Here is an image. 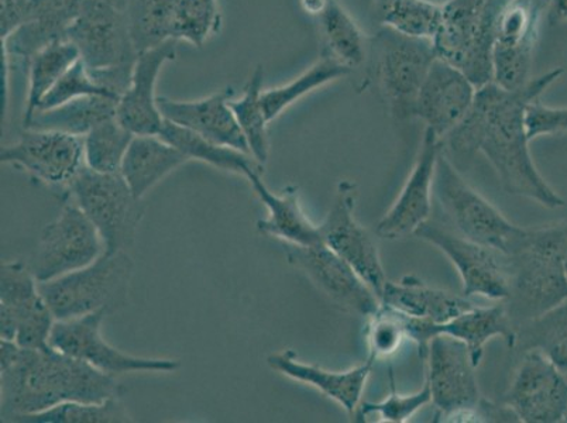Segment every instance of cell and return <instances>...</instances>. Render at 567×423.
<instances>
[{"label":"cell","mask_w":567,"mask_h":423,"mask_svg":"<svg viewBox=\"0 0 567 423\" xmlns=\"http://www.w3.org/2000/svg\"><path fill=\"white\" fill-rule=\"evenodd\" d=\"M564 74L565 70L558 66L515 91L503 90L493 82L478 87L471 112L443 142L457 154L483 153L508 194L524 196L548 209L561 208L565 199L546 183L530 154L527 112Z\"/></svg>","instance_id":"cell-1"},{"label":"cell","mask_w":567,"mask_h":423,"mask_svg":"<svg viewBox=\"0 0 567 423\" xmlns=\"http://www.w3.org/2000/svg\"><path fill=\"white\" fill-rule=\"evenodd\" d=\"M115 376L80 359L48 349L22 348L8 369L0 370L2 421L39 414L63 402H103L121 396Z\"/></svg>","instance_id":"cell-2"},{"label":"cell","mask_w":567,"mask_h":423,"mask_svg":"<svg viewBox=\"0 0 567 423\" xmlns=\"http://www.w3.org/2000/svg\"><path fill=\"white\" fill-rule=\"evenodd\" d=\"M507 255L509 293L503 302L517 329L567 297V220L523 228Z\"/></svg>","instance_id":"cell-3"},{"label":"cell","mask_w":567,"mask_h":423,"mask_svg":"<svg viewBox=\"0 0 567 423\" xmlns=\"http://www.w3.org/2000/svg\"><path fill=\"white\" fill-rule=\"evenodd\" d=\"M133 270L126 250L103 252L90 266L39 286L56 321L96 311L110 314L125 306Z\"/></svg>","instance_id":"cell-4"},{"label":"cell","mask_w":567,"mask_h":423,"mask_svg":"<svg viewBox=\"0 0 567 423\" xmlns=\"http://www.w3.org/2000/svg\"><path fill=\"white\" fill-rule=\"evenodd\" d=\"M496 0H447L432 40L437 59L461 69L474 85L493 82Z\"/></svg>","instance_id":"cell-5"},{"label":"cell","mask_w":567,"mask_h":423,"mask_svg":"<svg viewBox=\"0 0 567 423\" xmlns=\"http://www.w3.org/2000/svg\"><path fill=\"white\" fill-rule=\"evenodd\" d=\"M69 193L100 231L107 255L132 246L146 206L121 173H96L85 165L72 180Z\"/></svg>","instance_id":"cell-6"},{"label":"cell","mask_w":567,"mask_h":423,"mask_svg":"<svg viewBox=\"0 0 567 423\" xmlns=\"http://www.w3.org/2000/svg\"><path fill=\"white\" fill-rule=\"evenodd\" d=\"M369 49L371 74L391 112L399 117H414L417 94L437 59L434 44L381 28Z\"/></svg>","instance_id":"cell-7"},{"label":"cell","mask_w":567,"mask_h":423,"mask_svg":"<svg viewBox=\"0 0 567 423\" xmlns=\"http://www.w3.org/2000/svg\"><path fill=\"white\" fill-rule=\"evenodd\" d=\"M434 196L452 230L477 244L508 252L523 230L462 178L445 149L437 158Z\"/></svg>","instance_id":"cell-8"},{"label":"cell","mask_w":567,"mask_h":423,"mask_svg":"<svg viewBox=\"0 0 567 423\" xmlns=\"http://www.w3.org/2000/svg\"><path fill=\"white\" fill-rule=\"evenodd\" d=\"M545 7L548 0H496L493 84L515 91L533 80L530 70Z\"/></svg>","instance_id":"cell-9"},{"label":"cell","mask_w":567,"mask_h":423,"mask_svg":"<svg viewBox=\"0 0 567 423\" xmlns=\"http://www.w3.org/2000/svg\"><path fill=\"white\" fill-rule=\"evenodd\" d=\"M426 381L432 404L450 421H482L483 399L476 365L462 340L437 334L426 344Z\"/></svg>","instance_id":"cell-10"},{"label":"cell","mask_w":567,"mask_h":423,"mask_svg":"<svg viewBox=\"0 0 567 423\" xmlns=\"http://www.w3.org/2000/svg\"><path fill=\"white\" fill-rule=\"evenodd\" d=\"M55 321L32 267L22 260L2 262L0 339L13 340L25 349H48Z\"/></svg>","instance_id":"cell-11"},{"label":"cell","mask_w":567,"mask_h":423,"mask_svg":"<svg viewBox=\"0 0 567 423\" xmlns=\"http://www.w3.org/2000/svg\"><path fill=\"white\" fill-rule=\"evenodd\" d=\"M445 252L462 278V296L505 301L509 293L507 252L466 239L431 219L414 234Z\"/></svg>","instance_id":"cell-12"},{"label":"cell","mask_w":567,"mask_h":423,"mask_svg":"<svg viewBox=\"0 0 567 423\" xmlns=\"http://www.w3.org/2000/svg\"><path fill=\"white\" fill-rule=\"evenodd\" d=\"M105 252L100 231L75 203H66L56 219L45 226L32 270L39 282L81 270Z\"/></svg>","instance_id":"cell-13"},{"label":"cell","mask_w":567,"mask_h":423,"mask_svg":"<svg viewBox=\"0 0 567 423\" xmlns=\"http://www.w3.org/2000/svg\"><path fill=\"white\" fill-rule=\"evenodd\" d=\"M66 39L79 49L81 61L91 74L133 69L136 64L138 53L134 49L126 12L101 0H85Z\"/></svg>","instance_id":"cell-14"},{"label":"cell","mask_w":567,"mask_h":423,"mask_svg":"<svg viewBox=\"0 0 567 423\" xmlns=\"http://www.w3.org/2000/svg\"><path fill=\"white\" fill-rule=\"evenodd\" d=\"M106 314V311H96L66 321H55L50 344L113 376L126 373H174L182 368L178 360L138 358L113 348L102 337V322Z\"/></svg>","instance_id":"cell-15"},{"label":"cell","mask_w":567,"mask_h":423,"mask_svg":"<svg viewBox=\"0 0 567 423\" xmlns=\"http://www.w3.org/2000/svg\"><path fill=\"white\" fill-rule=\"evenodd\" d=\"M358 189L350 180H340L331 210L328 212L323 224L319 226L322 241L329 249L348 261L369 283L375 296H383L386 281L383 262L380 259L379 247L373 236L354 216Z\"/></svg>","instance_id":"cell-16"},{"label":"cell","mask_w":567,"mask_h":423,"mask_svg":"<svg viewBox=\"0 0 567 423\" xmlns=\"http://www.w3.org/2000/svg\"><path fill=\"white\" fill-rule=\"evenodd\" d=\"M519 422H567V379L539 350H528L504 395Z\"/></svg>","instance_id":"cell-17"},{"label":"cell","mask_w":567,"mask_h":423,"mask_svg":"<svg viewBox=\"0 0 567 423\" xmlns=\"http://www.w3.org/2000/svg\"><path fill=\"white\" fill-rule=\"evenodd\" d=\"M0 159L25 169L50 187L70 188L72 180L85 167L84 137L25 128L17 143L2 147Z\"/></svg>","instance_id":"cell-18"},{"label":"cell","mask_w":567,"mask_h":423,"mask_svg":"<svg viewBox=\"0 0 567 423\" xmlns=\"http://www.w3.org/2000/svg\"><path fill=\"white\" fill-rule=\"evenodd\" d=\"M284 249L288 261L344 311L368 318L379 311L380 298L369 283L323 241L307 247L284 244Z\"/></svg>","instance_id":"cell-19"},{"label":"cell","mask_w":567,"mask_h":423,"mask_svg":"<svg viewBox=\"0 0 567 423\" xmlns=\"http://www.w3.org/2000/svg\"><path fill=\"white\" fill-rule=\"evenodd\" d=\"M442 138L430 128H425L420 153L411 169L409 179L391 209L379 221L378 234L381 239L396 240L414 235L422 225L431 219L432 198L437 158L443 149Z\"/></svg>","instance_id":"cell-20"},{"label":"cell","mask_w":567,"mask_h":423,"mask_svg":"<svg viewBox=\"0 0 567 423\" xmlns=\"http://www.w3.org/2000/svg\"><path fill=\"white\" fill-rule=\"evenodd\" d=\"M477 87L457 66L436 59L415 103V116L442 141L471 112Z\"/></svg>","instance_id":"cell-21"},{"label":"cell","mask_w":567,"mask_h":423,"mask_svg":"<svg viewBox=\"0 0 567 423\" xmlns=\"http://www.w3.org/2000/svg\"><path fill=\"white\" fill-rule=\"evenodd\" d=\"M177 40H168L157 48L138 53L131 85L117 102L116 118L134 136L158 134L164 117L158 110L156 85L163 66L175 60Z\"/></svg>","instance_id":"cell-22"},{"label":"cell","mask_w":567,"mask_h":423,"mask_svg":"<svg viewBox=\"0 0 567 423\" xmlns=\"http://www.w3.org/2000/svg\"><path fill=\"white\" fill-rule=\"evenodd\" d=\"M402 314V313H401ZM405 328L409 339L414 340L421 350L426 349L427 342L437 334L462 340L471 350L474 365L481 364L484 345L494 338L507 340L509 348L515 342V327L505 311L504 303L496 307H474L471 311L458 314L445 323H431L405 317Z\"/></svg>","instance_id":"cell-23"},{"label":"cell","mask_w":567,"mask_h":423,"mask_svg":"<svg viewBox=\"0 0 567 423\" xmlns=\"http://www.w3.org/2000/svg\"><path fill=\"white\" fill-rule=\"evenodd\" d=\"M235 92L231 87L199 101H174L158 96V110L164 121L199 134L206 141L250 154L244 132L229 105Z\"/></svg>","instance_id":"cell-24"},{"label":"cell","mask_w":567,"mask_h":423,"mask_svg":"<svg viewBox=\"0 0 567 423\" xmlns=\"http://www.w3.org/2000/svg\"><path fill=\"white\" fill-rule=\"evenodd\" d=\"M85 0H34L29 23L2 40L3 65L10 71L25 66L34 54L51 43L65 40L71 24L79 18Z\"/></svg>","instance_id":"cell-25"},{"label":"cell","mask_w":567,"mask_h":423,"mask_svg":"<svg viewBox=\"0 0 567 423\" xmlns=\"http://www.w3.org/2000/svg\"><path fill=\"white\" fill-rule=\"evenodd\" d=\"M373 358H369L358 368L347 371H331L319 368L298 360L292 350L271 354L267 359L268 365L278 373L290 376L291 380L313 386L337 401L348 414L353 415L362 401L365 383H368L371 369L374 363Z\"/></svg>","instance_id":"cell-26"},{"label":"cell","mask_w":567,"mask_h":423,"mask_svg":"<svg viewBox=\"0 0 567 423\" xmlns=\"http://www.w3.org/2000/svg\"><path fill=\"white\" fill-rule=\"evenodd\" d=\"M380 301L405 317L431 323H445L476 307L471 298L432 288L415 276L386 281Z\"/></svg>","instance_id":"cell-27"},{"label":"cell","mask_w":567,"mask_h":423,"mask_svg":"<svg viewBox=\"0 0 567 423\" xmlns=\"http://www.w3.org/2000/svg\"><path fill=\"white\" fill-rule=\"evenodd\" d=\"M247 180L268 210V218L257 221L261 235L276 237L293 246L322 244L319 226L313 225L302 210L296 187H287L282 194H275L262 180V173H252Z\"/></svg>","instance_id":"cell-28"},{"label":"cell","mask_w":567,"mask_h":423,"mask_svg":"<svg viewBox=\"0 0 567 423\" xmlns=\"http://www.w3.org/2000/svg\"><path fill=\"white\" fill-rule=\"evenodd\" d=\"M187 162L189 159L178 148L158 134H144L133 137L118 173L133 194L143 199L159 180Z\"/></svg>","instance_id":"cell-29"},{"label":"cell","mask_w":567,"mask_h":423,"mask_svg":"<svg viewBox=\"0 0 567 423\" xmlns=\"http://www.w3.org/2000/svg\"><path fill=\"white\" fill-rule=\"evenodd\" d=\"M316 19L321 34V56L338 61L352 72L360 69L368 60V40L340 0H327Z\"/></svg>","instance_id":"cell-30"},{"label":"cell","mask_w":567,"mask_h":423,"mask_svg":"<svg viewBox=\"0 0 567 423\" xmlns=\"http://www.w3.org/2000/svg\"><path fill=\"white\" fill-rule=\"evenodd\" d=\"M117 102V97L107 95L82 96L51 110L35 112L24 127L84 137L101 123L116 117Z\"/></svg>","instance_id":"cell-31"},{"label":"cell","mask_w":567,"mask_h":423,"mask_svg":"<svg viewBox=\"0 0 567 423\" xmlns=\"http://www.w3.org/2000/svg\"><path fill=\"white\" fill-rule=\"evenodd\" d=\"M158 136L178 148L188 159H198L221 172L234 173L245 178L252 173H265V165L257 162L251 154L206 141L199 134L189 132L175 123L164 121Z\"/></svg>","instance_id":"cell-32"},{"label":"cell","mask_w":567,"mask_h":423,"mask_svg":"<svg viewBox=\"0 0 567 423\" xmlns=\"http://www.w3.org/2000/svg\"><path fill=\"white\" fill-rule=\"evenodd\" d=\"M513 348L520 353L539 350L567 374V297L548 312L518 324Z\"/></svg>","instance_id":"cell-33"},{"label":"cell","mask_w":567,"mask_h":423,"mask_svg":"<svg viewBox=\"0 0 567 423\" xmlns=\"http://www.w3.org/2000/svg\"><path fill=\"white\" fill-rule=\"evenodd\" d=\"M373 14L381 28L432 41L440 29L442 4L432 0H373Z\"/></svg>","instance_id":"cell-34"},{"label":"cell","mask_w":567,"mask_h":423,"mask_svg":"<svg viewBox=\"0 0 567 423\" xmlns=\"http://www.w3.org/2000/svg\"><path fill=\"white\" fill-rule=\"evenodd\" d=\"M80 59L79 49L69 39L54 41L33 55L28 65L29 91L23 125L34 116L44 96Z\"/></svg>","instance_id":"cell-35"},{"label":"cell","mask_w":567,"mask_h":423,"mask_svg":"<svg viewBox=\"0 0 567 423\" xmlns=\"http://www.w3.org/2000/svg\"><path fill=\"white\" fill-rule=\"evenodd\" d=\"M353 72L339 64L338 61L321 56L316 64L309 66L297 79L287 84L262 91L261 103L268 122L276 121L293 103L302 100L313 91L331 84V82L347 79Z\"/></svg>","instance_id":"cell-36"},{"label":"cell","mask_w":567,"mask_h":423,"mask_svg":"<svg viewBox=\"0 0 567 423\" xmlns=\"http://www.w3.org/2000/svg\"><path fill=\"white\" fill-rule=\"evenodd\" d=\"M178 4L179 0H131L126 14L137 53L173 39Z\"/></svg>","instance_id":"cell-37"},{"label":"cell","mask_w":567,"mask_h":423,"mask_svg":"<svg viewBox=\"0 0 567 423\" xmlns=\"http://www.w3.org/2000/svg\"><path fill=\"white\" fill-rule=\"evenodd\" d=\"M262 85H265V71L262 66H257L245 86L244 94L239 100H230L229 105L249 144L251 156L265 165L270 152L267 133V125L270 122L267 121L262 110L261 94L265 91Z\"/></svg>","instance_id":"cell-38"},{"label":"cell","mask_w":567,"mask_h":423,"mask_svg":"<svg viewBox=\"0 0 567 423\" xmlns=\"http://www.w3.org/2000/svg\"><path fill=\"white\" fill-rule=\"evenodd\" d=\"M134 134L117 122L116 117L101 123L84 136V157L87 168L96 173L121 172L123 158Z\"/></svg>","instance_id":"cell-39"},{"label":"cell","mask_w":567,"mask_h":423,"mask_svg":"<svg viewBox=\"0 0 567 423\" xmlns=\"http://www.w3.org/2000/svg\"><path fill=\"white\" fill-rule=\"evenodd\" d=\"M121 396L103 402L70 401L39 412L19 416L14 422L28 423H125L131 422Z\"/></svg>","instance_id":"cell-40"},{"label":"cell","mask_w":567,"mask_h":423,"mask_svg":"<svg viewBox=\"0 0 567 423\" xmlns=\"http://www.w3.org/2000/svg\"><path fill=\"white\" fill-rule=\"evenodd\" d=\"M221 14L218 0H179L173 25V39L203 48L220 32Z\"/></svg>","instance_id":"cell-41"},{"label":"cell","mask_w":567,"mask_h":423,"mask_svg":"<svg viewBox=\"0 0 567 423\" xmlns=\"http://www.w3.org/2000/svg\"><path fill=\"white\" fill-rule=\"evenodd\" d=\"M409 339L404 314L381 303L379 311L370 317L368 342L370 358L374 360L389 358Z\"/></svg>","instance_id":"cell-42"},{"label":"cell","mask_w":567,"mask_h":423,"mask_svg":"<svg viewBox=\"0 0 567 423\" xmlns=\"http://www.w3.org/2000/svg\"><path fill=\"white\" fill-rule=\"evenodd\" d=\"M391 390L393 392L383 401L360 404L358 417H362L363 421L364 416L379 414L384 422L402 423L432 402L431 386L427 381L415 394L402 395L395 391L393 375H391Z\"/></svg>","instance_id":"cell-43"},{"label":"cell","mask_w":567,"mask_h":423,"mask_svg":"<svg viewBox=\"0 0 567 423\" xmlns=\"http://www.w3.org/2000/svg\"><path fill=\"white\" fill-rule=\"evenodd\" d=\"M91 95H107L121 100V97L112 94V92L105 90V87L96 84L95 80L92 79L90 71H87L85 64L82 63L80 59L69 71L65 72L63 79L56 82L53 90L44 96V100L40 103L38 112L51 110V107L63 105V103Z\"/></svg>","instance_id":"cell-44"},{"label":"cell","mask_w":567,"mask_h":423,"mask_svg":"<svg viewBox=\"0 0 567 423\" xmlns=\"http://www.w3.org/2000/svg\"><path fill=\"white\" fill-rule=\"evenodd\" d=\"M527 128L530 141L540 136L567 133V107H551L536 101L528 107Z\"/></svg>","instance_id":"cell-45"},{"label":"cell","mask_w":567,"mask_h":423,"mask_svg":"<svg viewBox=\"0 0 567 423\" xmlns=\"http://www.w3.org/2000/svg\"><path fill=\"white\" fill-rule=\"evenodd\" d=\"M0 34L2 40L17 32L33 17L34 0H0Z\"/></svg>","instance_id":"cell-46"},{"label":"cell","mask_w":567,"mask_h":423,"mask_svg":"<svg viewBox=\"0 0 567 423\" xmlns=\"http://www.w3.org/2000/svg\"><path fill=\"white\" fill-rule=\"evenodd\" d=\"M550 23L567 22V0H548Z\"/></svg>","instance_id":"cell-47"},{"label":"cell","mask_w":567,"mask_h":423,"mask_svg":"<svg viewBox=\"0 0 567 423\" xmlns=\"http://www.w3.org/2000/svg\"><path fill=\"white\" fill-rule=\"evenodd\" d=\"M101 2L111 4V7L116 8L118 10H123V12H126L128 3H131V0H101Z\"/></svg>","instance_id":"cell-48"}]
</instances>
